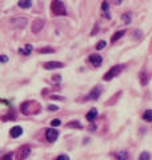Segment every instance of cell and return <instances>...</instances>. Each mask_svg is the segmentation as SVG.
Instances as JSON below:
<instances>
[{"label": "cell", "instance_id": "22", "mask_svg": "<svg viewBox=\"0 0 152 160\" xmlns=\"http://www.w3.org/2000/svg\"><path fill=\"white\" fill-rule=\"evenodd\" d=\"M108 8H110V4L107 3V2H103L101 3V9H103V11H108Z\"/></svg>", "mask_w": 152, "mask_h": 160}, {"label": "cell", "instance_id": "5", "mask_svg": "<svg viewBox=\"0 0 152 160\" xmlns=\"http://www.w3.org/2000/svg\"><path fill=\"white\" fill-rule=\"evenodd\" d=\"M64 64L60 63V62H47V63H44V68L46 69H56V68H61Z\"/></svg>", "mask_w": 152, "mask_h": 160}, {"label": "cell", "instance_id": "12", "mask_svg": "<svg viewBox=\"0 0 152 160\" xmlns=\"http://www.w3.org/2000/svg\"><path fill=\"white\" fill-rule=\"evenodd\" d=\"M100 93H101V91H100V88H94V91H92L90 95H88V99H97L100 96Z\"/></svg>", "mask_w": 152, "mask_h": 160}, {"label": "cell", "instance_id": "13", "mask_svg": "<svg viewBox=\"0 0 152 160\" xmlns=\"http://www.w3.org/2000/svg\"><path fill=\"white\" fill-rule=\"evenodd\" d=\"M124 33H125L124 29H121V31H117V32H115V33H114V36H112V39H111V42H112V43H115L116 40H119L121 36H123Z\"/></svg>", "mask_w": 152, "mask_h": 160}, {"label": "cell", "instance_id": "10", "mask_svg": "<svg viewBox=\"0 0 152 160\" xmlns=\"http://www.w3.org/2000/svg\"><path fill=\"white\" fill-rule=\"evenodd\" d=\"M96 116H97V109H96V108H92L91 111L87 113L86 119L88 120V122H94V120L96 119Z\"/></svg>", "mask_w": 152, "mask_h": 160}, {"label": "cell", "instance_id": "18", "mask_svg": "<svg viewBox=\"0 0 152 160\" xmlns=\"http://www.w3.org/2000/svg\"><path fill=\"white\" fill-rule=\"evenodd\" d=\"M150 159H151V156H150L148 152H143L140 155V158H139V160H150Z\"/></svg>", "mask_w": 152, "mask_h": 160}, {"label": "cell", "instance_id": "20", "mask_svg": "<svg viewBox=\"0 0 152 160\" xmlns=\"http://www.w3.org/2000/svg\"><path fill=\"white\" fill-rule=\"evenodd\" d=\"M104 47H105V42H103V40L96 44V49H103Z\"/></svg>", "mask_w": 152, "mask_h": 160}, {"label": "cell", "instance_id": "9", "mask_svg": "<svg viewBox=\"0 0 152 160\" xmlns=\"http://www.w3.org/2000/svg\"><path fill=\"white\" fill-rule=\"evenodd\" d=\"M22 133H23V128L22 127H13L11 129V138H19V136H22Z\"/></svg>", "mask_w": 152, "mask_h": 160}, {"label": "cell", "instance_id": "28", "mask_svg": "<svg viewBox=\"0 0 152 160\" xmlns=\"http://www.w3.org/2000/svg\"><path fill=\"white\" fill-rule=\"evenodd\" d=\"M48 109H50V111H56L57 107L56 106H48Z\"/></svg>", "mask_w": 152, "mask_h": 160}, {"label": "cell", "instance_id": "6", "mask_svg": "<svg viewBox=\"0 0 152 160\" xmlns=\"http://www.w3.org/2000/svg\"><path fill=\"white\" fill-rule=\"evenodd\" d=\"M90 62L92 63V66L94 67H100L101 63H103V59L100 55H91L90 56Z\"/></svg>", "mask_w": 152, "mask_h": 160}, {"label": "cell", "instance_id": "19", "mask_svg": "<svg viewBox=\"0 0 152 160\" xmlns=\"http://www.w3.org/2000/svg\"><path fill=\"white\" fill-rule=\"evenodd\" d=\"M60 124H61V122L59 119H53L52 122H51V126L52 127H57V126H60Z\"/></svg>", "mask_w": 152, "mask_h": 160}, {"label": "cell", "instance_id": "26", "mask_svg": "<svg viewBox=\"0 0 152 160\" xmlns=\"http://www.w3.org/2000/svg\"><path fill=\"white\" fill-rule=\"evenodd\" d=\"M68 127H77V128H81V124H79V123H70V124H68Z\"/></svg>", "mask_w": 152, "mask_h": 160}, {"label": "cell", "instance_id": "14", "mask_svg": "<svg viewBox=\"0 0 152 160\" xmlns=\"http://www.w3.org/2000/svg\"><path fill=\"white\" fill-rule=\"evenodd\" d=\"M17 4H19V7H22V8H29L32 6V2L31 0H20Z\"/></svg>", "mask_w": 152, "mask_h": 160}, {"label": "cell", "instance_id": "4", "mask_svg": "<svg viewBox=\"0 0 152 160\" xmlns=\"http://www.w3.org/2000/svg\"><path fill=\"white\" fill-rule=\"evenodd\" d=\"M27 19L26 18H16V19H12L11 20V24L15 27H19V28H23L27 26Z\"/></svg>", "mask_w": 152, "mask_h": 160}, {"label": "cell", "instance_id": "3", "mask_svg": "<svg viewBox=\"0 0 152 160\" xmlns=\"http://www.w3.org/2000/svg\"><path fill=\"white\" fill-rule=\"evenodd\" d=\"M57 136H59V132L56 131L55 128H50V129H47V132H46V138H47V140H48L50 143L56 142Z\"/></svg>", "mask_w": 152, "mask_h": 160}, {"label": "cell", "instance_id": "7", "mask_svg": "<svg viewBox=\"0 0 152 160\" xmlns=\"http://www.w3.org/2000/svg\"><path fill=\"white\" fill-rule=\"evenodd\" d=\"M29 153H31V149H29V147H22L20 149H19V159L23 160L29 156Z\"/></svg>", "mask_w": 152, "mask_h": 160}, {"label": "cell", "instance_id": "27", "mask_svg": "<svg viewBox=\"0 0 152 160\" xmlns=\"http://www.w3.org/2000/svg\"><path fill=\"white\" fill-rule=\"evenodd\" d=\"M0 60H2L3 63H6V62H8V58L6 56V55H2V58H0Z\"/></svg>", "mask_w": 152, "mask_h": 160}, {"label": "cell", "instance_id": "2", "mask_svg": "<svg viewBox=\"0 0 152 160\" xmlns=\"http://www.w3.org/2000/svg\"><path fill=\"white\" fill-rule=\"evenodd\" d=\"M121 69H123V66H115V67H112L110 71L104 75V78H103V79H104L105 82H108V80H111L112 78H115L116 75H119L121 72Z\"/></svg>", "mask_w": 152, "mask_h": 160}, {"label": "cell", "instance_id": "16", "mask_svg": "<svg viewBox=\"0 0 152 160\" xmlns=\"http://www.w3.org/2000/svg\"><path fill=\"white\" fill-rule=\"evenodd\" d=\"M143 119L147 120V122H152V109H148V111H145V112H144Z\"/></svg>", "mask_w": 152, "mask_h": 160}, {"label": "cell", "instance_id": "8", "mask_svg": "<svg viewBox=\"0 0 152 160\" xmlns=\"http://www.w3.org/2000/svg\"><path fill=\"white\" fill-rule=\"evenodd\" d=\"M43 27H44V22H43V20H35V22L32 23V32L37 33L40 29H43Z\"/></svg>", "mask_w": 152, "mask_h": 160}, {"label": "cell", "instance_id": "11", "mask_svg": "<svg viewBox=\"0 0 152 160\" xmlns=\"http://www.w3.org/2000/svg\"><path fill=\"white\" fill-rule=\"evenodd\" d=\"M32 49H33V47L31 46V44H27V46H24V47H22L20 49H19V53H22V55H29Z\"/></svg>", "mask_w": 152, "mask_h": 160}, {"label": "cell", "instance_id": "15", "mask_svg": "<svg viewBox=\"0 0 152 160\" xmlns=\"http://www.w3.org/2000/svg\"><path fill=\"white\" fill-rule=\"evenodd\" d=\"M116 159L117 160H128V153L125 151H120L116 153Z\"/></svg>", "mask_w": 152, "mask_h": 160}, {"label": "cell", "instance_id": "29", "mask_svg": "<svg viewBox=\"0 0 152 160\" xmlns=\"http://www.w3.org/2000/svg\"><path fill=\"white\" fill-rule=\"evenodd\" d=\"M52 99H57V100H66L64 98H61V96H52Z\"/></svg>", "mask_w": 152, "mask_h": 160}, {"label": "cell", "instance_id": "24", "mask_svg": "<svg viewBox=\"0 0 152 160\" xmlns=\"http://www.w3.org/2000/svg\"><path fill=\"white\" fill-rule=\"evenodd\" d=\"M123 19H124V22H125V23H130V22H131L130 13H124V15H123Z\"/></svg>", "mask_w": 152, "mask_h": 160}, {"label": "cell", "instance_id": "23", "mask_svg": "<svg viewBox=\"0 0 152 160\" xmlns=\"http://www.w3.org/2000/svg\"><path fill=\"white\" fill-rule=\"evenodd\" d=\"M12 156H13V155L9 152V153H7V155H4V156L2 158V160H12Z\"/></svg>", "mask_w": 152, "mask_h": 160}, {"label": "cell", "instance_id": "17", "mask_svg": "<svg viewBox=\"0 0 152 160\" xmlns=\"http://www.w3.org/2000/svg\"><path fill=\"white\" fill-rule=\"evenodd\" d=\"M147 79H148V78H147L145 72H141V73H140V82H141V84H143V86H145L147 82H148V80H147Z\"/></svg>", "mask_w": 152, "mask_h": 160}, {"label": "cell", "instance_id": "1", "mask_svg": "<svg viewBox=\"0 0 152 160\" xmlns=\"http://www.w3.org/2000/svg\"><path fill=\"white\" fill-rule=\"evenodd\" d=\"M51 9H52V12H53V13L57 15V16L66 15L64 3H61V2H52V4H51Z\"/></svg>", "mask_w": 152, "mask_h": 160}, {"label": "cell", "instance_id": "30", "mask_svg": "<svg viewBox=\"0 0 152 160\" xmlns=\"http://www.w3.org/2000/svg\"><path fill=\"white\" fill-rule=\"evenodd\" d=\"M53 79H55V82H56V83H59V82H60V76H59V75H57V76H55Z\"/></svg>", "mask_w": 152, "mask_h": 160}, {"label": "cell", "instance_id": "25", "mask_svg": "<svg viewBox=\"0 0 152 160\" xmlns=\"http://www.w3.org/2000/svg\"><path fill=\"white\" fill-rule=\"evenodd\" d=\"M55 160H70V158H68L67 155H60V156H57Z\"/></svg>", "mask_w": 152, "mask_h": 160}, {"label": "cell", "instance_id": "21", "mask_svg": "<svg viewBox=\"0 0 152 160\" xmlns=\"http://www.w3.org/2000/svg\"><path fill=\"white\" fill-rule=\"evenodd\" d=\"M39 52L40 53H48V52H53V49L52 48H42V49H39Z\"/></svg>", "mask_w": 152, "mask_h": 160}]
</instances>
